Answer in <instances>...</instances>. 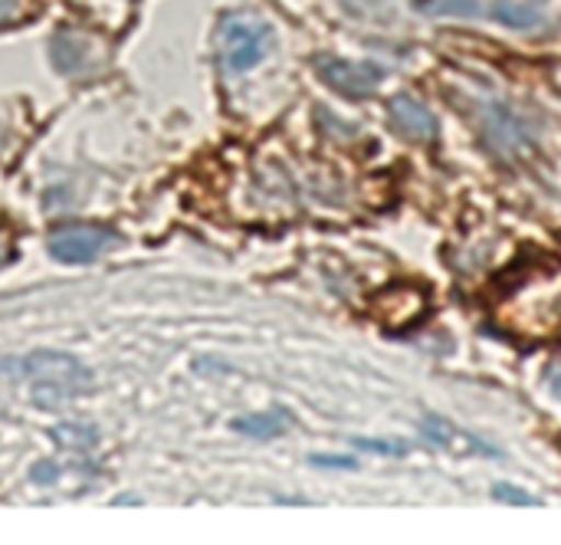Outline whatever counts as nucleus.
<instances>
[{
	"label": "nucleus",
	"instance_id": "10",
	"mask_svg": "<svg viewBox=\"0 0 561 545\" xmlns=\"http://www.w3.org/2000/svg\"><path fill=\"white\" fill-rule=\"evenodd\" d=\"M53 438L66 447H92L95 444V431L79 428V424H59V428H53Z\"/></svg>",
	"mask_w": 561,
	"mask_h": 545
},
{
	"label": "nucleus",
	"instance_id": "3",
	"mask_svg": "<svg viewBox=\"0 0 561 545\" xmlns=\"http://www.w3.org/2000/svg\"><path fill=\"white\" fill-rule=\"evenodd\" d=\"M427 13L434 16H463V20H500L506 26H536L542 16L533 7L510 3V0H431Z\"/></svg>",
	"mask_w": 561,
	"mask_h": 545
},
{
	"label": "nucleus",
	"instance_id": "13",
	"mask_svg": "<svg viewBox=\"0 0 561 545\" xmlns=\"http://www.w3.org/2000/svg\"><path fill=\"white\" fill-rule=\"evenodd\" d=\"M549 385H552V395L561 401V365L552 368V375H549Z\"/></svg>",
	"mask_w": 561,
	"mask_h": 545
},
{
	"label": "nucleus",
	"instance_id": "9",
	"mask_svg": "<svg viewBox=\"0 0 561 545\" xmlns=\"http://www.w3.org/2000/svg\"><path fill=\"white\" fill-rule=\"evenodd\" d=\"M286 424H289V418L283 411H276V415H266V418H243L233 428L240 434H250V438H276V434L286 431Z\"/></svg>",
	"mask_w": 561,
	"mask_h": 545
},
{
	"label": "nucleus",
	"instance_id": "7",
	"mask_svg": "<svg viewBox=\"0 0 561 545\" xmlns=\"http://www.w3.org/2000/svg\"><path fill=\"white\" fill-rule=\"evenodd\" d=\"M53 63L66 76L85 72L89 69V43L79 33H72V30L56 33V39H53Z\"/></svg>",
	"mask_w": 561,
	"mask_h": 545
},
{
	"label": "nucleus",
	"instance_id": "4",
	"mask_svg": "<svg viewBox=\"0 0 561 545\" xmlns=\"http://www.w3.org/2000/svg\"><path fill=\"white\" fill-rule=\"evenodd\" d=\"M316 72L342 95H352V99H365L371 95L381 79H385V69L378 63H355V59H335V56H319L316 59Z\"/></svg>",
	"mask_w": 561,
	"mask_h": 545
},
{
	"label": "nucleus",
	"instance_id": "1",
	"mask_svg": "<svg viewBox=\"0 0 561 545\" xmlns=\"http://www.w3.org/2000/svg\"><path fill=\"white\" fill-rule=\"evenodd\" d=\"M23 368L36 382V401L43 408L62 405L66 395H72L79 388H89V372L76 359L59 355V352H36V355H30L23 362Z\"/></svg>",
	"mask_w": 561,
	"mask_h": 545
},
{
	"label": "nucleus",
	"instance_id": "6",
	"mask_svg": "<svg viewBox=\"0 0 561 545\" xmlns=\"http://www.w3.org/2000/svg\"><path fill=\"white\" fill-rule=\"evenodd\" d=\"M391 118H394V125H398L408 138H417V141H427V138H434V132H437L434 112H431L424 102L411 99V95H398V99L391 102Z\"/></svg>",
	"mask_w": 561,
	"mask_h": 545
},
{
	"label": "nucleus",
	"instance_id": "8",
	"mask_svg": "<svg viewBox=\"0 0 561 545\" xmlns=\"http://www.w3.org/2000/svg\"><path fill=\"white\" fill-rule=\"evenodd\" d=\"M424 431L431 434V441H437L447 451H457V454H483V444L477 438L463 434L460 428L447 424L444 418H427V428Z\"/></svg>",
	"mask_w": 561,
	"mask_h": 545
},
{
	"label": "nucleus",
	"instance_id": "11",
	"mask_svg": "<svg viewBox=\"0 0 561 545\" xmlns=\"http://www.w3.org/2000/svg\"><path fill=\"white\" fill-rule=\"evenodd\" d=\"M26 16V0H0V26H13Z\"/></svg>",
	"mask_w": 561,
	"mask_h": 545
},
{
	"label": "nucleus",
	"instance_id": "2",
	"mask_svg": "<svg viewBox=\"0 0 561 545\" xmlns=\"http://www.w3.org/2000/svg\"><path fill=\"white\" fill-rule=\"evenodd\" d=\"M270 26L250 16H227L220 26V56L230 72L253 69L270 49Z\"/></svg>",
	"mask_w": 561,
	"mask_h": 545
},
{
	"label": "nucleus",
	"instance_id": "12",
	"mask_svg": "<svg viewBox=\"0 0 561 545\" xmlns=\"http://www.w3.org/2000/svg\"><path fill=\"white\" fill-rule=\"evenodd\" d=\"M496 497L500 500H510V503H523V507H536V497L516 490V487H496Z\"/></svg>",
	"mask_w": 561,
	"mask_h": 545
},
{
	"label": "nucleus",
	"instance_id": "14",
	"mask_svg": "<svg viewBox=\"0 0 561 545\" xmlns=\"http://www.w3.org/2000/svg\"><path fill=\"white\" fill-rule=\"evenodd\" d=\"M0 260H7V243H3V237H0Z\"/></svg>",
	"mask_w": 561,
	"mask_h": 545
},
{
	"label": "nucleus",
	"instance_id": "5",
	"mask_svg": "<svg viewBox=\"0 0 561 545\" xmlns=\"http://www.w3.org/2000/svg\"><path fill=\"white\" fill-rule=\"evenodd\" d=\"M115 240H118L115 230L79 224V227L53 230V234H49V253H53L59 263H89V260H95L102 250H108Z\"/></svg>",
	"mask_w": 561,
	"mask_h": 545
}]
</instances>
